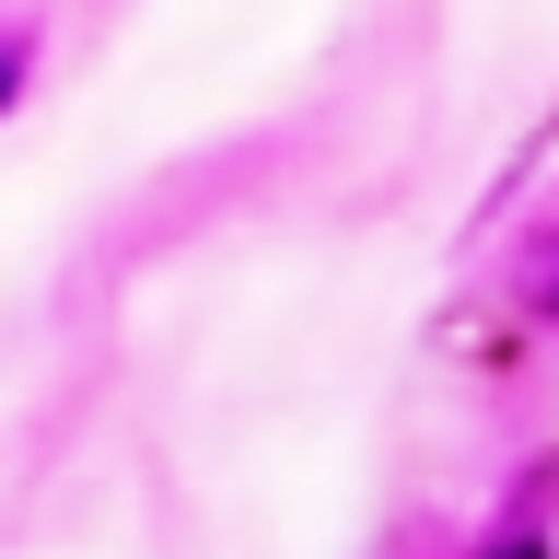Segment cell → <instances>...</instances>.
I'll return each mask as SVG.
<instances>
[{
    "mask_svg": "<svg viewBox=\"0 0 559 559\" xmlns=\"http://www.w3.org/2000/svg\"><path fill=\"white\" fill-rule=\"evenodd\" d=\"M12 82H24V47H0V105H12Z\"/></svg>",
    "mask_w": 559,
    "mask_h": 559,
    "instance_id": "cell-1",
    "label": "cell"
}]
</instances>
